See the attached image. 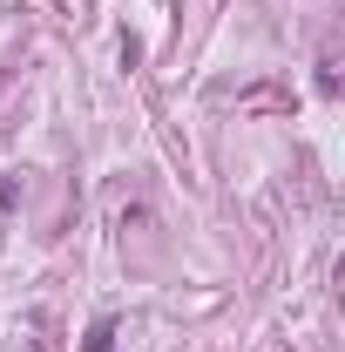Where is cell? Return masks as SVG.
<instances>
[{"label":"cell","mask_w":345,"mask_h":352,"mask_svg":"<svg viewBox=\"0 0 345 352\" xmlns=\"http://www.w3.org/2000/svg\"><path fill=\"white\" fill-rule=\"evenodd\" d=\"M88 352H115V325H109V318L88 325Z\"/></svg>","instance_id":"obj_1"},{"label":"cell","mask_w":345,"mask_h":352,"mask_svg":"<svg viewBox=\"0 0 345 352\" xmlns=\"http://www.w3.org/2000/svg\"><path fill=\"white\" fill-rule=\"evenodd\" d=\"M14 204H21V183H14V176H0V210H14Z\"/></svg>","instance_id":"obj_2"}]
</instances>
